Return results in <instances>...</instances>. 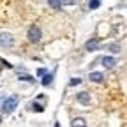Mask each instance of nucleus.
<instances>
[{"mask_svg":"<svg viewBox=\"0 0 127 127\" xmlns=\"http://www.w3.org/2000/svg\"><path fill=\"white\" fill-rule=\"evenodd\" d=\"M79 83H81V78H72L71 81H69L71 87H76V85H79Z\"/></svg>","mask_w":127,"mask_h":127,"instance_id":"4468645a","label":"nucleus"},{"mask_svg":"<svg viewBox=\"0 0 127 127\" xmlns=\"http://www.w3.org/2000/svg\"><path fill=\"white\" fill-rule=\"evenodd\" d=\"M18 106V95H9L7 99H4L2 102V113L4 115H11Z\"/></svg>","mask_w":127,"mask_h":127,"instance_id":"f257e3e1","label":"nucleus"},{"mask_svg":"<svg viewBox=\"0 0 127 127\" xmlns=\"http://www.w3.org/2000/svg\"><path fill=\"white\" fill-rule=\"evenodd\" d=\"M2 65H4V67H9V69H12V65H11V64H9L5 58H2Z\"/></svg>","mask_w":127,"mask_h":127,"instance_id":"f3484780","label":"nucleus"},{"mask_svg":"<svg viewBox=\"0 0 127 127\" xmlns=\"http://www.w3.org/2000/svg\"><path fill=\"white\" fill-rule=\"evenodd\" d=\"M46 74H48V71H46V69H42V67H41V69H37V76H46Z\"/></svg>","mask_w":127,"mask_h":127,"instance_id":"dca6fc26","label":"nucleus"},{"mask_svg":"<svg viewBox=\"0 0 127 127\" xmlns=\"http://www.w3.org/2000/svg\"><path fill=\"white\" fill-rule=\"evenodd\" d=\"M97 48H99V41L97 39H90V41L85 42V50L87 51H95Z\"/></svg>","mask_w":127,"mask_h":127,"instance_id":"423d86ee","label":"nucleus"},{"mask_svg":"<svg viewBox=\"0 0 127 127\" xmlns=\"http://www.w3.org/2000/svg\"><path fill=\"white\" fill-rule=\"evenodd\" d=\"M101 5V0H90V2H88V7L94 11V9H97Z\"/></svg>","mask_w":127,"mask_h":127,"instance_id":"ddd939ff","label":"nucleus"},{"mask_svg":"<svg viewBox=\"0 0 127 127\" xmlns=\"http://www.w3.org/2000/svg\"><path fill=\"white\" fill-rule=\"evenodd\" d=\"M27 35H28V41L30 42H39L41 41V30L35 27V25H32L30 28H28V32H27Z\"/></svg>","mask_w":127,"mask_h":127,"instance_id":"f03ea898","label":"nucleus"},{"mask_svg":"<svg viewBox=\"0 0 127 127\" xmlns=\"http://www.w3.org/2000/svg\"><path fill=\"white\" fill-rule=\"evenodd\" d=\"M32 109H34V111H39V113H41V111H44V106L39 104L37 101H34V102H32Z\"/></svg>","mask_w":127,"mask_h":127,"instance_id":"9b49d317","label":"nucleus"},{"mask_svg":"<svg viewBox=\"0 0 127 127\" xmlns=\"http://www.w3.org/2000/svg\"><path fill=\"white\" fill-rule=\"evenodd\" d=\"M101 62H102V65H104L106 69H113V67H115V64H117L113 57H102Z\"/></svg>","mask_w":127,"mask_h":127,"instance_id":"39448f33","label":"nucleus"},{"mask_svg":"<svg viewBox=\"0 0 127 127\" xmlns=\"http://www.w3.org/2000/svg\"><path fill=\"white\" fill-rule=\"evenodd\" d=\"M90 78V81H95V83H102V79H104V74L102 72H90L88 74Z\"/></svg>","mask_w":127,"mask_h":127,"instance_id":"0eeeda50","label":"nucleus"},{"mask_svg":"<svg viewBox=\"0 0 127 127\" xmlns=\"http://www.w3.org/2000/svg\"><path fill=\"white\" fill-rule=\"evenodd\" d=\"M48 5H50L51 9H55V11H58L62 7V2L60 0H48Z\"/></svg>","mask_w":127,"mask_h":127,"instance_id":"1a4fd4ad","label":"nucleus"},{"mask_svg":"<svg viewBox=\"0 0 127 127\" xmlns=\"http://www.w3.org/2000/svg\"><path fill=\"white\" fill-rule=\"evenodd\" d=\"M18 79H20V81H28V83H34V78L28 76V74H21Z\"/></svg>","mask_w":127,"mask_h":127,"instance_id":"f8f14e48","label":"nucleus"},{"mask_svg":"<svg viewBox=\"0 0 127 127\" xmlns=\"http://www.w3.org/2000/svg\"><path fill=\"white\" fill-rule=\"evenodd\" d=\"M0 42H2V48L4 50H7V48L12 46V35L9 34V32H2V35H0Z\"/></svg>","mask_w":127,"mask_h":127,"instance_id":"7ed1b4c3","label":"nucleus"},{"mask_svg":"<svg viewBox=\"0 0 127 127\" xmlns=\"http://www.w3.org/2000/svg\"><path fill=\"white\" fill-rule=\"evenodd\" d=\"M51 81H53V76H51V74H46V76L42 78V85H44V87H50Z\"/></svg>","mask_w":127,"mask_h":127,"instance_id":"9d476101","label":"nucleus"},{"mask_svg":"<svg viewBox=\"0 0 127 127\" xmlns=\"http://www.w3.org/2000/svg\"><path fill=\"white\" fill-rule=\"evenodd\" d=\"M109 50L113 51V53H118V51H120V48H118V44H111V46H109Z\"/></svg>","mask_w":127,"mask_h":127,"instance_id":"2eb2a0df","label":"nucleus"},{"mask_svg":"<svg viewBox=\"0 0 127 127\" xmlns=\"http://www.w3.org/2000/svg\"><path fill=\"white\" fill-rule=\"evenodd\" d=\"M71 127H87V120L83 117H78L71 122Z\"/></svg>","mask_w":127,"mask_h":127,"instance_id":"6e6552de","label":"nucleus"},{"mask_svg":"<svg viewBox=\"0 0 127 127\" xmlns=\"http://www.w3.org/2000/svg\"><path fill=\"white\" fill-rule=\"evenodd\" d=\"M76 99L81 102L83 106H88V104H90V94H88V92H79V94L76 95Z\"/></svg>","mask_w":127,"mask_h":127,"instance_id":"20e7f679","label":"nucleus"}]
</instances>
